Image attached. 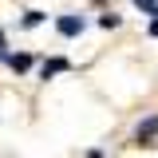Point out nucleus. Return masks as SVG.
Segmentation results:
<instances>
[{"mask_svg":"<svg viewBox=\"0 0 158 158\" xmlns=\"http://www.w3.org/2000/svg\"><path fill=\"white\" fill-rule=\"evenodd\" d=\"M63 36H79L83 32V16H59V24H56Z\"/></svg>","mask_w":158,"mask_h":158,"instance_id":"1","label":"nucleus"},{"mask_svg":"<svg viewBox=\"0 0 158 158\" xmlns=\"http://www.w3.org/2000/svg\"><path fill=\"white\" fill-rule=\"evenodd\" d=\"M67 67H71L67 59H44V67H40V71H44V79H48V75H59V71H67Z\"/></svg>","mask_w":158,"mask_h":158,"instance_id":"2","label":"nucleus"},{"mask_svg":"<svg viewBox=\"0 0 158 158\" xmlns=\"http://www.w3.org/2000/svg\"><path fill=\"white\" fill-rule=\"evenodd\" d=\"M4 63H8L12 71H28V67H32V56H12V52H8V59H4Z\"/></svg>","mask_w":158,"mask_h":158,"instance_id":"3","label":"nucleus"},{"mask_svg":"<svg viewBox=\"0 0 158 158\" xmlns=\"http://www.w3.org/2000/svg\"><path fill=\"white\" fill-rule=\"evenodd\" d=\"M158 135V118H146V123H138V138H154Z\"/></svg>","mask_w":158,"mask_h":158,"instance_id":"4","label":"nucleus"},{"mask_svg":"<svg viewBox=\"0 0 158 158\" xmlns=\"http://www.w3.org/2000/svg\"><path fill=\"white\" fill-rule=\"evenodd\" d=\"M135 4L146 12V16H158V0H135Z\"/></svg>","mask_w":158,"mask_h":158,"instance_id":"5","label":"nucleus"},{"mask_svg":"<svg viewBox=\"0 0 158 158\" xmlns=\"http://www.w3.org/2000/svg\"><path fill=\"white\" fill-rule=\"evenodd\" d=\"M99 24H103V28H118V16H115V12H107V16L99 20Z\"/></svg>","mask_w":158,"mask_h":158,"instance_id":"6","label":"nucleus"},{"mask_svg":"<svg viewBox=\"0 0 158 158\" xmlns=\"http://www.w3.org/2000/svg\"><path fill=\"white\" fill-rule=\"evenodd\" d=\"M40 20H44V12H28V16H24V24H28V28H36Z\"/></svg>","mask_w":158,"mask_h":158,"instance_id":"7","label":"nucleus"},{"mask_svg":"<svg viewBox=\"0 0 158 158\" xmlns=\"http://www.w3.org/2000/svg\"><path fill=\"white\" fill-rule=\"evenodd\" d=\"M8 59V40H4V32H0V63Z\"/></svg>","mask_w":158,"mask_h":158,"instance_id":"8","label":"nucleus"},{"mask_svg":"<svg viewBox=\"0 0 158 158\" xmlns=\"http://www.w3.org/2000/svg\"><path fill=\"white\" fill-rule=\"evenodd\" d=\"M150 36H158V16H154V20H150Z\"/></svg>","mask_w":158,"mask_h":158,"instance_id":"9","label":"nucleus"},{"mask_svg":"<svg viewBox=\"0 0 158 158\" xmlns=\"http://www.w3.org/2000/svg\"><path fill=\"white\" fill-rule=\"evenodd\" d=\"M87 158H103V154H99V150H91V154H87Z\"/></svg>","mask_w":158,"mask_h":158,"instance_id":"10","label":"nucleus"}]
</instances>
